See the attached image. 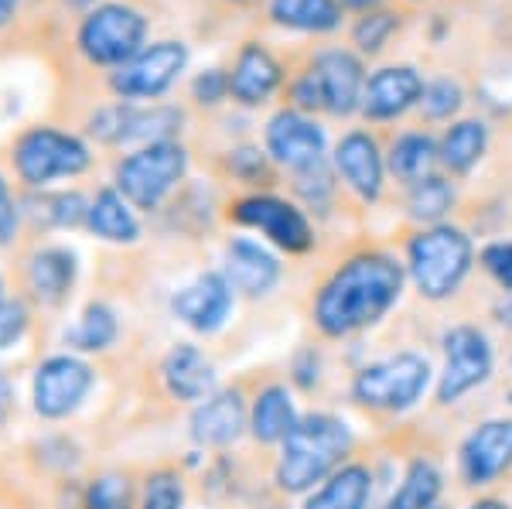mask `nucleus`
I'll return each instance as SVG.
<instances>
[{
  "label": "nucleus",
  "mask_w": 512,
  "mask_h": 509,
  "mask_svg": "<svg viewBox=\"0 0 512 509\" xmlns=\"http://www.w3.org/2000/svg\"><path fill=\"white\" fill-rule=\"evenodd\" d=\"M185 130V106L178 103H127L106 100L86 117V137L103 147H144L178 141Z\"/></svg>",
  "instance_id": "obj_6"
},
{
  "label": "nucleus",
  "mask_w": 512,
  "mask_h": 509,
  "mask_svg": "<svg viewBox=\"0 0 512 509\" xmlns=\"http://www.w3.org/2000/svg\"><path fill=\"white\" fill-rule=\"evenodd\" d=\"M86 226L106 243H134L140 236V223L130 205L117 188H99L96 199L89 202Z\"/></svg>",
  "instance_id": "obj_26"
},
{
  "label": "nucleus",
  "mask_w": 512,
  "mask_h": 509,
  "mask_svg": "<svg viewBox=\"0 0 512 509\" xmlns=\"http://www.w3.org/2000/svg\"><path fill=\"white\" fill-rule=\"evenodd\" d=\"M222 4H229V7H250V4H256V0H222Z\"/></svg>",
  "instance_id": "obj_50"
},
{
  "label": "nucleus",
  "mask_w": 512,
  "mask_h": 509,
  "mask_svg": "<svg viewBox=\"0 0 512 509\" xmlns=\"http://www.w3.org/2000/svg\"><path fill=\"white\" fill-rule=\"evenodd\" d=\"M41 216H45L52 226H59V229H76V226H86L89 202L82 199L79 192L48 195V199L41 202Z\"/></svg>",
  "instance_id": "obj_40"
},
{
  "label": "nucleus",
  "mask_w": 512,
  "mask_h": 509,
  "mask_svg": "<svg viewBox=\"0 0 512 509\" xmlns=\"http://www.w3.org/2000/svg\"><path fill=\"white\" fill-rule=\"evenodd\" d=\"M335 175L359 195L362 202H376L386 185V154L369 130H349L335 144L332 154Z\"/></svg>",
  "instance_id": "obj_17"
},
{
  "label": "nucleus",
  "mask_w": 512,
  "mask_h": 509,
  "mask_svg": "<svg viewBox=\"0 0 512 509\" xmlns=\"http://www.w3.org/2000/svg\"><path fill=\"white\" fill-rule=\"evenodd\" d=\"M345 11H355V14H366V11H376L383 7V0H342Z\"/></svg>",
  "instance_id": "obj_47"
},
{
  "label": "nucleus",
  "mask_w": 512,
  "mask_h": 509,
  "mask_svg": "<svg viewBox=\"0 0 512 509\" xmlns=\"http://www.w3.org/2000/svg\"><path fill=\"white\" fill-rule=\"evenodd\" d=\"M263 144H267L270 161L294 175V171H304V168H311V164L325 161L328 137H325V127H321L315 117L294 110V106H284V110L267 120Z\"/></svg>",
  "instance_id": "obj_11"
},
{
  "label": "nucleus",
  "mask_w": 512,
  "mask_h": 509,
  "mask_svg": "<svg viewBox=\"0 0 512 509\" xmlns=\"http://www.w3.org/2000/svg\"><path fill=\"white\" fill-rule=\"evenodd\" d=\"M287 106H294V110L308 113V117H315V113H325V89H321V79L318 72L311 69H301L297 76L287 79Z\"/></svg>",
  "instance_id": "obj_38"
},
{
  "label": "nucleus",
  "mask_w": 512,
  "mask_h": 509,
  "mask_svg": "<svg viewBox=\"0 0 512 509\" xmlns=\"http://www.w3.org/2000/svg\"><path fill=\"white\" fill-rule=\"evenodd\" d=\"M140 509H185V486H181L178 472L161 469L147 479L144 486V503Z\"/></svg>",
  "instance_id": "obj_41"
},
{
  "label": "nucleus",
  "mask_w": 512,
  "mask_h": 509,
  "mask_svg": "<svg viewBox=\"0 0 512 509\" xmlns=\"http://www.w3.org/2000/svg\"><path fill=\"white\" fill-rule=\"evenodd\" d=\"M403 294V264L390 253H355L325 281L315 301V325L328 339H345L376 325Z\"/></svg>",
  "instance_id": "obj_1"
},
{
  "label": "nucleus",
  "mask_w": 512,
  "mask_h": 509,
  "mask_svg": "<svg viewBox=\"0 0 512 509\" xmlns=\"http://www.w3.org/2000/svg\"><path fill=\"white\" fill-rule=\"evenodd\" d=\"M369 496H373V475L366 465H342L321 482L304 509H366Z\"/></svg>",
  "instance_id": "obj_29"
},
{
  "label": "nucleus",
  "mask_w": 512,
  "mask_h": 509,
  "mask_svg": "<svg viewBox=\"0 0 512 509\" xmlns=\"http://www.w3.org/2000/svg\"><path fill=\"white\" fill-rule=\"evenodd\" d=\"M267 14L277 28L297 35H332L345 24L342 0H270Z\"/></svg>",
  "instance_id": "obj_24"
},
{
  "label": "nucleus",
  "mask_w": 512,
  "mask_h": 509,
  "mask_svg": "<svg viewBox=\"0 0 512 509\" xmlns=\"http://www.w3.org/2000/svg\"><path fill=\"white\" fill-rule=\"evenodd\" d=\"M400 24H403V14L390 11V7H376V11L359 14L352 24V48L362 59H373V55H379L390 45V38L400 31Z\"/></svg>",
  "instance_id": "obj_32"
},
{
  "label": "nucleus",
  "mask_w": 512,
  "mask_h": 509,
  "mask_svg": "<svg viewBox=\"0 0 512 509\" xmlns=\"http://www.w3.org/2000/svg\"><path fill=\"white\" fill-rule=\"evenodd\" d=\"M4 301H7V298H4V281H0V305H4Z\"/></svg>",
  "instance_id": "obj_51"
},
{
  "label": "nucleus",
  "mask_w": 512,
  "mask_h": 509,
  "mask_svg": "<svg viewBox=\"0 0 512 509\" xmlns=\"http://www.w3.org/2000/svg\"><path fill=\"white\" fill-rule=\"evenodd\" d=\"M444 373L437 383V400L441 404H454L478 383L489 380L492 373V346L478 328L458 325L444 335Z\"/></svg>",
  "instance_id": "obj_13"
},
{
  "label": "nucleus",
  "mask_w": 512,
  "mask_h": 509,
  "mask_svg": "<svg viewBox=\"0 0 512 509\" xmlns=\"http://www.w3.org/2000/svg\"><path fill=\"white\" fill-rule=\"evenodd\" d=\"M512 465V421H485L461 445V479L468 486H489Z\"/></svg>",
  "instance_id": "obj_19"
},
{
  "label": "nucleus",
  "mask_w": 512,
  "mask_h": 509,
  "mask_svg": "<svg viewBox=\"0 0 512 509\" xmlns=\"http://www.w3.org/2000/svg\"><path fill=\"white\" fill-rule=\"evenodd\" d=\"M11 404H14V390H11V383H7V376L0 373V424L11 414Z\"/></svg>",
  "instance_id": "obj_46"
},
{
  "label": "nucleus",
  "mask_w": 512,
  "mask_h": 509,
  "mask_svg": "<svg viewBox=\"0 0 512 509\" xmlns=\"http://www.w3.org/2000/svg\"><path fill=\"white\" fill-rule=\"evenodd\" d=\"M291 185H294V192L304 199V205H311V209H325L335 195V164H328V158H325V161L311 164V168H304V171H294Z\"/></svg>",
  "instance_id": "obj_36"
},
{
  "label": "nucleus",
  "mask_w": 512,
  "mask_h": 509,
  "mask_svg": "<svg viewBox=\"0 0 512 509\" xmlns=\"http://www.w3.org/2000/svg\"><path fill=\"white\" fill-rule=\"evenodd\" d=\"M434 509H441V506H434Z\"/></svg>",
  "instance_id": "obj_52"
},
{
  "label": "nucleus",
  "mask_w": 512,
  "mask_h": 509,
  "mask_svg": "<svg viewBox=\"0 0 512 509\" xmlns=\"http://www.w3.org/2000/svg\"><path fill=\"white\" fill-rule=\"evenodd\" d=\"M437 496H441V472L434 462L417 458L403 475V486L396 489V496L383 509H434Z\"/></svg>",
  "instance_id": "obj_31"
},
{
  "label": "nucleus",
  "mask_w": 512,
  "mask_h": 509,
  "mask_svg": "<svg viewBox=\"0 0 512 509\" xmlns=\"http://www.w3.org/2000/svg\"><path fill=\"white\" fill-rule=\"evenodd\" d=\"M437 151L451 175H468L489 151V127L485 120H454L437 141Z\"/></svg>",
  "instance_id": "obj_27"
},
{
  "label": "nucleus",
  "mask_w": 512,
  "mask_h": 509,
  "mask_svg": "<svg viewBox=\"0 0 512 509\" xmlns=\"http://www.w3.org/2000/svg\"><path fill=\"white\" fill-rule=\"evenodd\" d=\"M246 428V404L239 390H222L212 393L202 407L192 414V438L198 445H233V441Z\"/></svg>",
  "instance_id": "obj_21"
},
{
  "label": "nucleus",
  "mask_w": 512,
  "mask_h": 509,
  "mask_svg": "<svg viewBox=\"0 0 512 509\" xmlns=\"http://www.w3.org/2000/svg\"><path fill=\"white\" fill-rule=\"evenodd\" d=\"M437 164H441V151H437V141L427 130H407L386 151V171L407 188L420 178L434 175Z\"/></svg>",
  "instance_id": "obj_25"
},
{
  "label": "nucleus",
  "mask_w": 512,
  "mask_h": 509,
  "mask_svg": "<svg viewBox=\"0 0 512 509\" xmlns=\"http://www.w3.org/2000/svg\"><path fill=\"white\" fill-rule=\"evenodd\" d=\"M233 298H236V291H233V284H229V277L209 270V274H202L198 281L181 287L175 298H171V311H175L188 328H195V332H219V328L226 325L229 311H233Z\"/></svg>",
  "instance_id": "obj_18"
},
{
  "label": "nucleus",
  "mask_w": 512,
  "mask_h": 509,
  "mask_svg": "<svg viewBox=\"0 0 512 509\" xmlns=\"http://www.w3.org/2000/svg\"><path fill=\"white\" fill-rule=\"evenodd\" d=\"M297 424V410H294V400L287 387H274L260 390L253 400V410H250V431L256 441H263V445H277V441H284L287 434L294 431Z\"/></svg>",
  "instance_id": "obj_28"
},
{
  "label": "nucleus",
  "mask_w": 512,
  "mask_h": 509,
  "mask_svg": "<svg viewBox=\"0 0 512 509\" xmlns=\"http://www.w3.org/2000/svg\"><path fill=\"white\" fill-rule=\"evenodd\" d=\"M427 383H431V366L417 352H400V356L379 359V363L366 366L355 373L352 397L369 410H396L414 407L424 397Z\"/></svg>",
  "instance_id": "obj_9"
},
{
  "label": "nucleus",
  "mask_w": 512,
  "mask_h": 509,
  "mask_svg": "<svg viewBox=\"0 0 512 509\" xmlns=\"http://www.w3.org/2000/svg\"><path fill=\"white\" fill-rule=\"evenodd\" d=\"M28 328V311H24L21 301H4L0 305V349L14 346V342L24 335Z\"/></svg>",
  "instance_id": "obj_45"
},
{
  "label": "nucleus",
  "mask_w": 512,
  "mask_h": 509,
  "mask_svg": "<svg viewBox=\"0 0 512 509\" xmlns=\"http://www.w3.org/2000/svg\"><path fill=\"white\" fill-rule=\"evenodd\" d=\"M482 267L499 281L506 291H512V243L509 240H499V243H489L482 250Z\"/></svg>",
  "instance_id": "obj_43"
},
{
  "label": "nucleus",
  "mask_w": 512,
  "mask_h": 509,
  "mask_svg": "<svg viewBox=\"0 0 512 509\" xmlns=\"http://www.w3.org/2000/svg\"><path fill=\"white\" fill-rule=\"evenodd\" d=\"M113 339H117V315H113V311L106 308L103 301H96V305H89L86 311H82L79 325L69 332L72 346L86 349V352L106 349Z\"/></svg>",
  "instance_id": "obj_33"
},
{
  "label": "nucleus",
  "mask_w": 512,
  "mask_h": 509,
  "mask_svg": "<svg viewBox=\"0 0 512 509\" xmlns=\"http://www.w3.org/2000/svg\"><path fill=\"white\" fill-rule=\"evenodd\" d=\"M499 315H502V322H509V325H512V294L506 298V305L499 308Z\"/></svg>",
  "instance_id": "obj_49"
},
{
  "label": "nucleus",
  "mask_w": 512,
  "mask_h": 509,
  "mask_svg": "<svg viewBox=\"0 0 512 509\" xmlns=\"http://www.w3.org/2000/svg\"><path fill=\"white\" fill-rule=\"evenodd\" d=\"M188 100L195 106H205V110L226 103L229 100V69L212 65V69L195 72L192 82H188Z\"/></svg>",
  "instance_id": "obj_39"
},
{
  "label": "nucleus",
  "mask_w": 512,
  "mask_h": 509,
  "mask_svg": "<svg viewBox=\"0 0 512 509\" xmlns=\"http://www.w3.org/2000/svg\"><path fill=\"white\" fill-rule=\"evenodd\" d=\"M192 45L185 38H158L127 65L106 72V93L127 103H158L188 72Z\"/></svg>",
  "instance_id": "obj_8"
},
{
  "label": "nucleus",
  "mask_w": 512,
  "mask_h": 509,
  "mask_svg": "<svg viewBox=\"0 0 512 509\" xmlns=\"http://www.w3.org/2000/svg\"><path fill=\"white\" fill-rule=\"evenodd\" d=\"M76 253L65 246H41L28 257V287L45 305H62L76 284Z\"/></svg>",
  "instance_id": "obj_23"
},
{
  "label": "nucleus",
  "mask_w": 512,
  "mask_h": 509,
  "mask_svg": "<svg viewBox=\"0 0 512 509\" xmlns=\"http://www.w3.org/2000/svg\"><path fill=\"white\" fill-rule=\"evenodd\" d=\"M226 219L236 226L256 229L284 253H308L315 246V229L301 205L280 199L274 192H250L229 202Z\"/></svg>",
  "instance_id": "obj_10"
},
{
  "label": "nucleus",
  "mask_w": 512,
  "mask_h": 509,
  "mask_svg": "<svg viewBox=\"0 0 512 509\" xmlns=\"http://www.w3.org/2000/svg\"><path fill=\"white\" fill-rule=\"evenodd\" d=\"M284 86H287V69L270 52V45L250 38L236 48L233 65H229V103L243 106V110H260Z\"/></svg>",
  "instance_id": "obj_12"
},
{
  "label": "nucleus",
  "mask_w": 512,
  "mask_h": 509,
  "mask_svg": "<svg viewBox=\"0 0 512 509\" xmlns=\"http://www.w3.org/2000/svg\"><path fill=\"white\" fill-rule=\"evenodd\" d=\"M164 383H168L171 397L178 400H209L212 387H216V366L202 349L181 342L164 356Z\"/></svg>",
  "instance_id": "obj_22"
},
{
  "label": "nucleus",
  "mask_w": 512,
  "mask_h": 509,
  "mask_svg": "<svg viewBox=\"0 0 512 509\" xmlns=\"http://www.w3.org/2000/svg\"><path fill=\"white\" fill-rule=\"evenodd\" d=\"M28 31V0H0V55L14 52V41Z\"/></svg>",
  "instance_id": "obj_42"
},
{
  "label": "nucleus",
  "mask_w": 512,
  "mask_h": 509,
  "mask_svg": "<svg viewBox=\"0 0 512 509\" xmlns=\"http://www.w3.org/2000/svg\"><path fill=\"white\" fill-rule=\"evenodd\" d=\"M226 168L239 185L263 188V185L274 182V161H270V154L260 151V147H250V144L233 147L226 158Z\"/></svg>",
  "instance_id": "obj_35"
},
{
  "label": "nucleus",
  "mask_w": 512,
  "mask_h": 509,
  "mask_svg": "<svg viewBox=\"0 0 512 509\" xmlns=\"http://www.w3.org/2000/svg\"><path fill=\"white\" fill-rule=\"evenodd\" d=\"M461 106H465V89H461V82L451 76H437L424 86V96H420L417 110L424 113L427 120L441 123V120H451Z\"/></svg>",
  "instance_id": "obj_34"
},
{
  "label": "nucleus",
  "mask_w": 512,
  "mask_h": 509,
  "mask_svg": "<svg viewBox=\"0 0 512 509\" xmlns=\"http://www.w3.org/2000/svg\"><path fill=\"white\" fill-rule=\"evenodd\" d=\"M21 229V205L14 199L7 178L0 175V243H14Z\"/></svg>",
  "instance_id": "obj_44"
},
{
  "label": "nucleus",
  "mask_w": 512,
  "mask_h": 509,
  "mask_svg": "<svg viewBox=\"0 0 512 509\" xmlns=\"http://www.w3.org/2000/svg\"><path fill=\"white\" fill-rule=\"evenodd\" d=\"M7 164L24 188H45L62 178H79L93 168V147L76 130L55 123H28L7 144Z\"/></svg>",
  "instance_id": "obj_4"
},
{
  "label": "nucleus",
  "mask_w": 512,
  "mask_h": 509,
  "mask_svg": "<svg viewBox=\"0 0 512 509\" xmlns=\"http://www.w3.org/2000/svg\"><path fill=\"white\" fill-rule=\"evenodd\" d=\"M188 175V147L181 141L144 144L113 168V188L140 212H158Z\"/></svg>",
  "instance_id": "obj_7"
},
{
  "label": "nucleus",
  "mask_w": 512,
  "mask_h": 509,
  "mask_svg": "<svg viewBox=\"0 0 512 509\" xmlns=\"http://www.w3.org/2000/svg\"><path fill=\"white\" fill-rule=\"evenodd\" d=\"M311 69L318 72L321 89H325V113L332 117H352L362 110V93H366V62L355 48H321L311 59Z\"/></svg>",
  "instance_id": "obj_14"
},
{
  "label": "nucleus",
  "mask_w": 512,
  "mask_h": 509,
  "mask_svg": "<svg viewBox=\"0 0 512 509\" xmlns=\"http://www.w3.org/2000/svg\"><path fill=\"white\" fill-rule=\"evenodd\" d=\"M454 182L448 175H427L420 178V182H414L407 188V212L410 219H417V223L424 226H441L444 216L454 209Z\"/></svg>",
  "instance_id": "obj_30"
},
{
  "label": "nucleus",
  "mask_w": 512,
  "mask_h": 509,
  "mask_svg": "<svg viewBox=\"0 0 512 509\" xmlns=\"http://www.w3.org/2000/svg\"><path fill=\"white\" fill-rule=\"evenodd\" d=\"M475 260V246L458 226H427L407 243V267L417 291L431 301L451 298L468 277Z\"/></svg>",
  "instance_id": "obj_5"
},
{
  "label": "nucleus",
  "mask_w": 512,
  "mask_h": 509,
  "mask_svg": "<svg viewBox=\"0 0 512 509\" xmlns=\"http://www.w3.org/2000/svg\"><path fill=\"white\" fill-rule=\"evenodd\" d=\"M154 18L137 0H99L72 24L69 52L86 69L113 72L151 45Z\"/></svg>",
  "instance_id": "obj_2"
},
{
  "label": "nucleus",
  "mask_w": 512,
  "mask_h": 509,
  "mask_svg": "<svg viewBox=\"0 0 512 509\" xmlns=\"http://www.w3.org/2000/svg\"><path fill=\"white\" fill-rule=\"evenodd\" d=\"M424 76L417 65H379L373 76L366 79V93H362V117L373 123L400 120L403 113L417 110L420 96H424Z\"/></svg>",
  "instance_id": "obj_15"
},
{
  "label": "nucleus",
  "mask_w": 512,
  "mask_h": 509,
  "mask_svg": "<svg viewBox=\"0 0 512 509\" xmlns=\"http://www.w3.org/2000/svg\"><path fill=\"white\" fill-rule=\"evenodd\" d=\"M86 509H134L127 475H99L86 489Z\"/></svg>",
  "instance_id": "obj_37"
},
{
  "label": "nucleus",
  "mask_w": 512,
  "mask_h": 509,
  "mask_svg": "<svg viewBox=\"0 0 512 509\" xmlns=\"http://www.w3.org/2000/svg\"><path fill=\"white\" fill-rule=\"evenodd\" d=\"M226 277L233 291L246 294V298H263L277 287L280 264L267 246L236 236L226 243Z\"/></svg>",
  "instance_id": "obj_20"
},
{
  "label": "nucleus",
  "mask_w": 512,
  "mask_h": 509,
  "mask_svg": "<svg viewBox=\"0 0 512 509\" xmlns=\"http://www.w3.org/2000/svg\"><path fill=\"white\" fill-rule=\"evenodd\" d=\"M93 390V369L76 356H52L35 373V410L41 417H69Z\"/></svg>",
  "instance_id": "obj_16"
},
{
  "label": "nucleus",
  "mask_w": 512,
  "mask_h": 509,
  "mask_svg": "<svg viewBox=\"0 0 512 509\" xmlns=\"http://www.w3.org/2000/svg\"><path fill=\"white\" fill-rule=\"evenodd\" d=\"M352 448V431L332 414L297 417L294 431L280 441L277 486L284 492H308L338 472Z\"/></svg>",
  "instance_id": "obj_3"
},
{
  "label": "nucleus",
  "mask_w": 512,
  "mask_h": 509,
  "mask_svg": "<svg viewBox=\"0 0 512 509\" xmlns=\"http://www.w3.org/2000/svg\"><path fill=\"white\" fill-rule=\"evenodd\" d=\"M468 509H509V506L499 503V499H478V503H472Z\"/></svg>",
  "instance_id": "obj_48"
}]
</instances>
